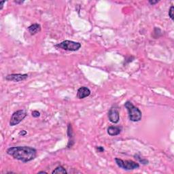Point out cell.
Returning <instances> with one entry per match:
<instances>
[{
	"label": "cell",
	"mask_w": 174,
	"mask_h": 174,
	"mask_svg": "<svg viewBox=\"0 0 174 174\" xmlns=\"http://www.w3.org/2000/svg\"><path fill=\"white\" fill-rule=\"evenodd\" d=\"M8 155L23 162L33 161L37 156V150L29 146H16L9 148L6 151Z\"/></svg>",
	"instance_id": "obj_1"
},
{
	"label": "cell",
	"mask_w": 174,
	"mask_h": 174,
	"mask_svg": "<svg viewBox=\"0 0 174 174\" xmlns=\"http://www.w3.org/2000/svg\"><path fill=\"white\" fill-rule=\"evenodd\" d=\"M125 107L129 113V118L132 122H139L142 118V113L138 107H135L132 103L127 101L125 104Z\"/></svg>",
	"instance_id": "obj_2"
},
{
	"label": "cell",
	"mask_w": 174,
	"mask_h": 174,
	"mask_svg": "<svg viewBox=\"0 0 174 174\" xmlns=\"http://www.w3.org/2000/svg\"><path fill=\"white\" fill-rule=\"evenodd\" d=\"M82 45L80 42H76L71 40H65L61 43L56 44L55 47L56 48H60L64 50L67 51H78L81 48Z\"/></svg>",
	"instance_id": "obj_3"
},
{
	"label": "cell",
	"mask_w": 174,
	"mask_h": 174,
	"mask_svg": "<svg viewBox=\"0 0 174 174\" xmlns=\"http://www.w3.org/2000/svg\"><path fill=\"white\" fill-rule=\"evenodd\" d=\"M115 161L116 165L120 168H122V169L126 171H131L134 169H137L139 167V165L138 162H136L131 160H126V161H123L121 159L116 158Z\"/></svg>",
	"instance_id": "obj_4"
},
{
	"label": "cell",
	"mask_w": 174,
	"mask_h": 174,
	"mask_svg": "<svg viewBox=\"0 0 174 174\" xmlns=\"http://www.w3.org/2000/svg\"><path fill=\"white\" fill-rule=\"evenodd\" d=\"M27 116V112L25 110H18L12 114L10 121V125L11 127L16 126L19 125L20 122H22L25 119V117Z\"/></svg>",
	"instance_id": "obj_5"
},
{
	"label": "cell",
	"mask_w": 174,
	"mask_h": 174,
	"mask_svg": "<svg viewBox=\"0 0 174 174\" xmlns=\"http://www.w3.org/2000/svg\"><path fill=\"white\" fill-rule=\"evenodd\" d=\"M29 77V75L27 73L21 74V73H12L9 74L5 76V80L8 81H13L15 82H22L25 81V80H27Z\"/></svg>",
	"instance_id": "obj_6"
},
{
	"label": "cell",
	"mask_w": 174,
	"mask_h": 174,
	"mask_svg": "<svg viewBox=\"0 0 174 174\" xmlns=\"http://www.w3.org/2000/svg\"><path fill=\"white\" fill-rule=\"evenodd\" d=\"M108 118L109 121L114 124H117L120 121V114L118 111L115 107L110 108L108 112Z\"/></svg>",
	"instance_id": "obj_7"
},
{
	"label": "cell",
	"mask_w": 174,
	"mask_h": 174,
	"mask_svg": "<svg viewBox=\"0 0 174 174\" xmlns=\"http://www.w3.org/2000/svg\"><path fill=\"white\" fill-rule=\"evenodd\" d=\"M90 90L88 87H82L78 88V92H77V97L78 99H84L85 97L90 95Z\"/></svg>",
	"instance_id": "obj_8"
},
{
	"label": "cell",
	"mask_w": 174,
	"mask_h": 174,
	"mask_svg": "<svg viewBox=\"0 0 174 174\" xmlns=\"http://www.w3.org/2000/svg\"><path fill=\"white\" fill-rule=\"evenodd\" d=\"M122 127H116V126H110L107 128V133L110 136H116L118 135L121 133Z\"/></svg>",
	"instance_id": "obj_9"
},
{
	"label": "cell",
	"mask_w": 174,
	"mask_h": 174,
	"mask_svg": "<svg viewBox=\"0 0 174 174\" xmlns=\"http://www.w3.org/2000/svg\"><path fill=\"white\" fill-rule=\"evenodd\" d=\"M67 135L68 138H69V142H68L67 144V148H70L71 147H72V145L74 144L73 142V131H72V125L70 123L68 125L67 127Z\"/></svg>",
	"instance_id": "obj_10"
},
{
	"label": "cell",
	"mask_w": 174,
	"mask_h": 174,
	"mask_svg": "<svg viewBox=\"0 0 174 174\" xmlns=\"http://www.w3.org/2000/svg\"><path fill=\"white\" fill-rule=\"evenodd\" d=\"M28 31H29L31 36L36 35L41 31V25L38 23L31 25L28 27Z\"/></svg>",
	"instance_id": "obj_11"
},
{
	"label": "cell",
	"mask_w": 174,
	"mask_h": 174,
	"mask_svg": "<svg viewBox=\"0 0 174 174\" xmlns=\"http://www.w3.org/2000/svg\"><path fill=\"white\" fill-rule=\"evenodd\" d=\"M53 174H55V173H67V171L66 169H65V168L63 167V166H58V167H56L55 169H54L53 171V172H52Z\"/></svg>",
	"instance_id": "obj_12"
},
{
	"label": "cell",
	"mask_w": 174,
	"mask_h": 174,
	"mask_svg": "<svg viewBox=\"0 0 174 174\" xmlns=\"http://www.w3.org/2000/svg\"><path fill=\"white\" fill-rule=\"evenodd\" d=\"M134 157H135V159L138 160V161L142 164L148 165V163H149V161H148L147 159L142 158V156L139 155V154H136V155H134Z\"/></svg>",
	"instance_id": "obj_13"
},
{
	"label": "cell",
	"mask_w": 174,
	"mask_h": 174,
	"mask_svg": "<svg viewBox=\"0 0 174 174\" xmlns=\"http://www.w3.org/2000/svg\"><path fill=\"white\" fill-rule=\"evenodd\" d=\"M173 11H174V7H173V5H172V6L170 7L169 8V12H168V14H169V16L170 17V19L172 20V21H173Z\"/></svg>",
	"instance_id": "obj_14"
},
{
	"label": "cell",
	"mask_w": 174,
	"mask_h": 174,
	"mask_svg": "<svg viewBox=\"0 0 174 174\" xmlns=\"http://www.w3.org/2000/svg\"><path fill=\"white\" fill-rule=\"evenodd\" d=\"M31 115H32L33 118H38V117L40 116V113L38 110H34L31 113Z\"/></svg>",
	"instance_id": "obj_15"
},
{
	"label": "cell",
	"mask_w": 174,
	"mask_h": 174,
	"mask_svg": "<svg viewBox=\"0 0 174 174\" xmlns=\"http://www.w3.org/2000/svg\"><path fill=\"white\" fill-rule=\"evenodd\" d=\"M96 150L99 152H104V147H102V146H97L96 147Z\"/></svg>",
	"instance_id": "obj_16"
},
{
	"label": "cell",
	"mask_w": 174,
	"mask_h": 174,
	"mask_svg": "<svg viewBox=\"0 0 174 174\" xmlns=\"http://www.w3.org/2000/svg\"><path fill=\"white\" fill-rule=\"evenodd\" d=\"M27 131H25V130H21L20 132L19 133V135L20 136H25V135H27Z\"/></svg>",
	"instance_id": "obj_17"
},
{
	"label": "cell",
	"mask_w": 174,
	"mask_h": 174,
	"mask_svg": "<svg viewBox=\"0 0 174 174\" xmlns=\"http://www.w3.org/2000/svg\"><path fill=\"white\" fill-rule=\"evenodd\" d=\"M159 2V1H157V0H156V1H153V0L152 1V0H150V1L148 2H149V4H150V5H155L156 4H157V3H158Z\"/></svg>",
	"instance_id": "obj_18"
},
{
	"label": "cell",
	"mask_w": 174,
	"mask_h": 174,
	"mask_svg": "<svg viewBox=\"0 0 174 174\" xmlns=\"http://www.w3.org/2000/svg\"><path fill=\"white\" fill-rule=\"evenodd\" d=\"M5 1H3L0 2V10H2L3 6H4V4H5Z\"/></svg>",
	"instance_id": "obj_19"
},
{
	"label": "cell",
	"mask_w": 174,
	"mask_h": 174,
	"mask_svg": "<svg viewBox=\"0 0 174 174\" xmlns=\"http://www.w3.org/2000/svg\"><path fill=\"white\" fill-rule=\"evenodd\" d=\"M15 2L16 4H22V3H24V1H15Z\"/></svg>",
	"instance_id": "obj_20"
},
{
	"label": "cell",
	"mask_w": 174,
	"mask_h": 174,
	"mask_svg": "<svg viewBox=\"0 0 174 174\" xmlns=\"http://www.w3.org/2000/svg\"><path fill=\"white\" fill-rule=\"evenodd\" d=\"M38 173H47V172H44V171H41V172H39Z\"/></svg>",
	"instance_id": "obj_21"
}]
</instances>
